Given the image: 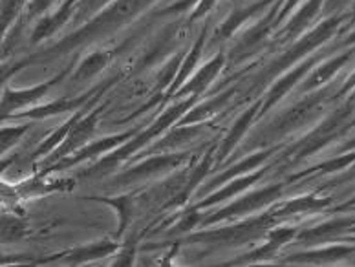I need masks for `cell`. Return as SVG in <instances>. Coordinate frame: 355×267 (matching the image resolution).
Wrapping results in <instances>:
<instances>
[{
  "label": "cell",
  "mask_w": 355,
  "mask_h": 267,
  "mask_svg": "<svg viewBox=\"0 0 355 267\" xmlns=\"http://www.w3.org/2000/svg\"><path fill=\"white\" fill-rule=\"evenodd\" d=\"M30 231L28 222L19 216H4L0 220V240L2 243H15L26 238Z\"/></svg>",
  "instance_id": "d590c367"
},
{
  "label": "cell",
  "mask_w": 355,
  "mask_h": 267,
  "mask_svg": "<svg viewBox=\"0 0 355 267\" xmlns=\"http://www.w3.org/2000/svg\"><path fill=\"white\" fill-rule=\"evenodd\" d=\"M53 2L55 0H28V4L24 8V21H22V24L33 21V19H41L42 15L48 13Z\"/></svg>",
  "instance_id": "ab89813d"
},
{
  "label": "cell",
  "mask_w": 355,
  "mask_h": 267,
  "mask_svg": "<svg viewBox=\"0 0 355 267\" xmlns=\"http://www.w3.org/2000/svg\"><path fill=\"white\" fill-rule=\"evenodd\" d=\"M191 157V152H162V154H153V156H145L141 163L130 166L127 171H123L119 176L114 178L112 185L116 187H128L132 183L145 182L150 178H159L167 172L174 171L180 165L187 162Z\"/></svg>",
  "instance_id": "ba28073f"
},
{
  "label": "cell",
  "mask_w": 355,
  "mask_h": 267,
  "mask_svg": "<svg viewBox=\"0 0 355 267\" xmlns=\"http://www.w3.org/2000/svg\"><path fill=\"white\" fill-rule=\"evenodd\" d=\"M326 0H304L300 8L293 11V15L282 24V30L279 31V37L284 41H295L299 39L306 30L313 24V21L319 17V13L324 10Z\"/></svg>",
  "instance_id": "7402d4cb"
},
{
  "label": "cell",
  "mask_w": 355,
  "mask_h": 267,
  "mask_svg": "<svg viewBox=\"0 0 355 267\" xmlns=\"http://www.w3.org/2000/svg\"><path fill=\"white\" fill-rule=\"evenodd\" d=\"M279 222L273 214V209L262 212L257 218H248L239 223L227 227H218L213 231L191 232L183 242L185 243H213V246H240V243L253 242L266 236V232Z\"/></svg>",
  "instance_id": "8992f818"
},
{
  "label": "cell",
  "mask_w": 355,
  "mask_h": 267,
  "mask_svg": "<svg viewBox=\"0 0 355 267\" xmlns=\"http://www.w3.org/2000/svg\"><path fill=\"white\" fill-rule=\"evenodd\" d=\"M343 48H350V46H355V28L354 30H348V33H346V37L343 39Z\"/></svg>",
  "instance_id": "bcb514c9"
},
{
  "label": "cell",
  "mask_w": 355,
  "mask_h": 267,
  "mask_svg": "<svg viewBox=\"0 0 355 267\" xmlns=\"http://www.w3.org/2000/svg\"><path fill=\"white\" fill-rule=\"evenodd\" d=\"M354 163H355V150L340 152V154H337V156L328 160V162H322L319 163V165H313L310 166V169H306V171L297 172L295 176L289 178V182H297V180H300V178L310 176V174H335V172L345 171V169H348V166L354 165Z\"/></svg>",
  "instance_id": "836d02e7"
},
{
  "label": "cell",
  "mask_w": 355,
  "mask_h": 267,
  "mask_svg": "<svg viewBox=\"0 0 355 267\" xmlns=\"http://www.w3.org/2000/svg\"><path fill=\"white\" fill-rule=\"evenodd\" d=\"M331 198H320L317 194H304V196L293 198L286 202L284 205L273 209V214L277 218L284 216H293V214H302V212H317L326 209L328 205H331Z\"/></svg>",
  "instance_id": "4dcf8cb0"
},
{
  "label": "cell",
  "mask_w": 355,
  "mask_h": 267,
  "mask_svg": "<svg viewBox=\"0 0 355 267\" xmlns=\"http://www.w3.org/2000/svg\"><path fill=\"white\" fill-rule=\"evenodd\" d=\"M207 33H209V22H205V26H203L202 31H200L198 39L194 41L193 48H191V50H189L187 53L183 55L182 64H180V70H178L176 77H174L173 85L167 88V94H165V97L173 99L174 94H176L180 88H182L183 83L187 81L189 77L193 76L194 71L198 70V62L203 55V50H205V42H207Z\"/></svg>",
  "instance_id": "484cf974"
},
{
  "label": "cell",
  "mask_w": 355,
  "mask_h": 267,
  "mask_svg": "<svg viewBox=\"0 0 355 267\" xmlns=\"http://www.w3.org/2000/svg\"><path fill=\"white\" fill-rule=\"evenodd\" d=\"M234 94H236V88H229V90L222 92L218 96L207 99V101H202L200 105H194L193 108L176 123V125H198V123H207L209 119L220 116V114L227 108V105L231 103Z\"/></svg>",
  "instance_id": "4316f807"
},
{
  "label": "cell",
  "mask_w": 355,
  "mask_h": 267,
  "mask_svg": "<svg viewBox=\"0 0 355 267\" xmlns=\"http://www.w3.org/2000/svg\"><path fill=\"white\" fill-rule=\"evenodd\" d=\"M352 0H326L324 2V13L326 15H334L337 11H340L345 6L350 4Z\"/></svg>",
  "instance_id": "ee69618b"
},
{
  "label": "cell",
  "mask_w": 355,
  "mask_h": 267,
  "mask_svg": "<svg viewBox=\"0 0 355 267\" xmlns=\"http://www.w3.org/2000/svg\"><path fill=\"white\" fill-rule=\"evenodd\" d=\"M260 110H262V99L259 101H254L253 105L249 106L248 110L242 112V116L236 117V121L231 125L229 128L227 136L223 137L222 143L216 146V162L222 163L225 157L233 152V148L242 141V137L245 136V132L249 130V126L253 125L254 119H259L260 117Z\"/></svg>",
  "instance_id": "cb8c5ba5"
},
{
  "label": "cell",
  "mask_w": 355,
  "mask_h": 267,
  "mask_svg": "<svg viewBox=\"0 0 355 267\" xmlns=\"http://www.w3.org/2000/svg\"><path fill=\"white\" fill-rule=\"evenodd\" d=\"M354 207H355V196L350 198L348 202H345L340 207H335L334 211L335 212H345V211H348V209H354Z\"/></svg>",
  "instance_id": "c3c4849f"
},
{
  "label": "cell",
  "mask_w": 355,
  "mask_h": 267,
  "mask_svg": "<svg viewBox=\"0 0 355 267\" xmlns=\"http://www.w3.org/2000/svg\"><path fill=\"white\" fill-rule=\"evenodd\" d=\"M28 0H2L0 4V26H2V37H6V33H10V30L13 28L19 17L22 15Z\"/></svg>",
  "instance_id": "8d00e7d4"
},
{
  "label": "cell",
  "mask_w": 355,
  "mask_h": 267,
  "mask_svg": "<svg viewBox=\"0 0 355 267\" xmlns=\"http://www.w3.org/2000/svg\"><path fill=\"white\" fill-rule=\"evenodd\" d=\"M31 128V123H22V125L15 126H2L0 130V146H2V154L6 150H11L17 143L21 141L24 134Z\"/></svg>",
  "instance_id": "f35d334b"
},
{
  "label": "cell",
  "mask_w": 355,
  "mask_h": 267,
  "mask_svg": "<svg viewBox=\"0 0 355 267\" xmlns=\"http://www.w3.org/2000/svg\"><path fill=\"white\" fill-rule=\"evenodd\" d=\"M227 62V57L223 51H218L216 55L207 61L205 64H202L198 70L194 71L193 76L189 77L187 81L183 83L182 88L174 94L176 99H183V97H191V96H203L207 92L209 85L220 76V71L223 70V66Z\"/></svg>",
  "instance_id": "e0dca14e"
},
{
  "label": "cell",
  "mask_w": 355,
  "mask_h": 267,
  "mask_svg": "<svg viewBox=\"0 0 355 267\" xmlns=\"http://www.w3.org/2000/svg\"><path fill=\"white\" fill-rule=\"evenodd\" d=\"M355 57V46H350V48H345L340 51L339 55L331 57L328 61H324L322 64L315 66L313 70L306 76V79L300 83V92H313L319 90L326 83H330L337 74H339L346 64H350L352 59Z\"/></svg>",
  "instance_id": "ac0fdd59"
},
{
  "label": "cell",
  "mask_w": 355,
  "mask_h": 267,
  "mask_svg": "<svg viewBox=\"0 0 355 267\" xmlns=\"http://www.w3.org/2000/svg\"><path fill=\"white\" fill-rule=\"evenodd\" d=\"M214 6H216V0H198L191 10V13H189L187 24H193V22L200 21L203 17H207L214 10Z\"/></svg>",
  "instance_id": "60d3db41"
},
{
  "label": "cell",
  "mask_w": 355,
  "mask_h": 267,
  "mask_svg": "<svg viewBox=\"0 0 355 267\" xmlns=\"http://www.w3.org/2000/svg\"><path fill=\"white\" fill-rule=\"evenodd\" d=\"M134 255H136V246H134V243L125 246L123 249H119V257L114 260L112 266H132Z\"/></svg>",
  "instance_id": "7bdbcfd3"
},
{
  "label": "cell",
  "mask_w": 355,
  "mask_h": 267,
  "mask_svg": "<svg viewBox=\"0 0 355 267\" xmlns=\"http://www.w3.org/2000/svg\"><path fill=\"white\" fill-rule=\"evenodd\" d=\"M103 110H105V106H97L96 110L85 114L76 125L71 126V130L67 136V139L57 146L50 156L46 157V163H48V165H53V163L61 162L62 157L70 156V154L77 152L85 145H88V143L96 137L97 123H99V116H101Z\"/></svg>",
  "instance_id": "7c38bea8"
},
{
  "label": "cell",
  "mask_w": 355,
  "mask_h": 267,
  "mask_svg": "<svg viewBox=\"0 0 355 267\" xmlns=\"http://www.w3.org/2000/svg\"><path fill=\"white\" fill-rule=\"evenodd\" d=\"M77 2H79V0H64L53 13H46V15H42L41 19L37 21V24L33 26V30H31V44H41V42L48 41L50 37L55 35L57 31L61 30L62 26L67 24L71 19Z\"/></svg>",
  "instance_id": "603a6c76"
},
{
  "label": "cell",
  "mask_w": 355,
  "mask_h": 267,
  "mask_svg": "<svg viewBox=\"0 0 355 267\" xmlns=\"http://www.w3.org/2000/svg\"><path fill=\"white\" fill-rule=\"evenodd\" d=\"M354 24H355V2H354V6H352L350 13H348V19H346V24L343 26V31H345V28H346V31H348Z\"/></svg>",
  "instance_id": "7dc6e473"
},
{
  "label": "cell",
  "mask_w": 355,
  "mask_h": 267,
  "mask_svg": "<svg viewBox=\"0 0 355 267\" xmlns=\"http://www.w3.org/2000/svg\"><path fill=\"white\" fill-rule=\"evenodd\" d=\"M68 74H73V62L64 68L62 71H59L57 76L46 79V81L39 83L35 86H30V88H22V90H17V88H11V86L4 85V90H2V105H0V112H2V119H10L11 116H15L19 112L26 110V108H31V106L39 103L42 97L48 94V92L53 88L55 85L64 79Z\"/></svg>",
  "instance_id": "9c48e42d"
},
{
  "label": "cell",
  "mask_w": 355,
  "mask_h": 267,
  "mask_svg": "<svg viewBox=\"0 0 355 267\" xmlns=\"http://www.w3.org/2000/svg\"><path fill=\"white\" fill-rule=\"evenodd\" d=\"M203 128H205V123H198V125H174L173 128H168L165 136L159 137L154 143L153 148L143 152V156H153V154H162V152H176L180 146L193 141Z\"/></svg>",
  "instance_id": "83f0119b"
},
{
  "label": "cell",
  "mask_w": 355,
  "mask_h": 267,
  "mask_svg": "<svg viewBox=\"0 0 355 267\" xmlns=\"http://www.w3.org/2000/svg\"><path fill=\"white\" fill-rule=\"evenodd\" d=\"M205 214H202V211H198V209H194V207H191L187 212H185V216L180 218V222L176 223V225L171 229V231H167L168 236H176V234H189V232H193L196 227L202 225V220Z\"/></svg>",
  "instance_id": "74e56055"
},
{
  "label": "cell",
  "mask_w": 355,
  "mask_h": 267,
  "mask_svg": "<svg viewBox=\"0 0 355 267\" xmlns=\"http://www.w3.org/2000/svg\"><path fill=\"white\" fill-rule=\"evenodd\" d=\"M141 128V125L134 126V128H130V130L127 132H119V134H112V136L101 137V139H97V141H90L88 145H85L77 152L70 154V156L62 157L61 162L46 166V172L68 171V169H73V166L81 165V163L88 162V160H96V157L105 156V154L112 152L114 148H117V146H121L123 143H127L128 139L136 136Z\"/></svg>",
  "instance_id": "8fae6325"
},
{
  "label": "cell",
  "mask_w": 355,
  "mask_h": 267,
  "mask_svg": "<svg viewBox=\"0 0 355 267\" xmlns=\"http://www.w3.org/2000/svg\"><path fill=\"white\" fill-rule=\"evenodd\" d=\"M330 101V90L324 88V86L319 88V90L308 92V96H304L299 103H295L293 106H289L288 110L282 112L275 121L269 123L262 130V136L254 137V139L268 145V143L282 139V137L304 128L306 125H310L317 117L322 116L326 105Z\"/></svg>",
  "instance_id": "277c9868"
},
{
  "label": "cell",
  "mask_w": 355,
  "mask_h": 267,
  "mask_svg": "<svg viewBox=\"0 0 355 267\" xmlns=\"http://www.w3.org/2000/svg\"><path fill=\"white\" fill-rule=\"evenodd\" d=\"M297 232L299 229L297 227H286V225H273L266 232L264 243L253 251L245 252L242 257L234 258L227 266H236V264H254V262H264V260H271L275 258V255L280 251V247L286 246V243L293 242L297 238Z\"/></svg>",
  "instance_id": "2e32d148"
},
{
  "label": "cell",
  "mask_w": 355,
  "mask_h": 267,
  "mask_svg": "<svg viewBox=\"0 0 355 267\" xmlns=\"http://www.w3.org/2000/svg\"><path fill=\"white\" fill-rule=\"evenodd\" d=\"M355 225V216H343L334 218L328 222H322L319 225L310 227V229H302L297 232V242L304 243V246H311L317 242H326L331 238H337L340 234H350V229Z\"/></svg>",
  "instance_id": "d4e9b609"
},
{
  "label": "cell",
  "mask_w": 355,
  "mask_h": 267,
  "mask_svg": "<svg viewBox=\"0 0 355 267\" xmlns=\"http://www.w3.org/2000/svg\"><path fill=\"white\" fill-rule=\"evenodd\" d=\"M216 160V154H214V150L211 148V150L203 156L202 162L198 163V166L196 169H193V171L189 172L187 176V182H185V185L180 189V192H178L176 196H173L171 200L167 202L168 207H178V205H185V203L189 202V198L193 196V192L198 189L200 183L203 182V178L207 176L209 172H211V169H213V162Z\"/></svg>",
  "instance_id": "f546056e"
},
{
  "label": "cell",
  "mask_w": 355,
  "mask_h": 267,
  "mask_svg": "<svg viewBox=\"0 0 355 267\" xmlns=\"http://www.w3.org/2000/svg\"><path fill=\"white\" fill-rule=\"evenodd\" d=\"M317 62H319V57H308V59H304V61H300L299 64H295L293 68L286 70L284 74H280V76L275 79L273 85H271V88L268 90L264 99H262V110H260V116H264L266 112L271 110L277 103L282 101L289 92L293 90L295 86L304 81L306 76L313 70Z\"/></svg>",
  "instance_id": "5bb4252c"
},
{
  "label": "cell",
  "mask_w": 355,
  "mask_h": 267,
  "mask_svg": "<svg viewBox=\"0 0 355 267\" xmlns=\"http://www.w3.org/2000/svg\"><path fill=\"white\" fill-rule=\"evenodd\" d=\"M275 4V0H254L251 4L244 6V8H234L227 15V19L216 28L214 31V39L216 41H229L239 33L240 28H244L249 21H253L254 17L266 11Z\"/></svg>",
  "instance_id": "d6986e66"
},
{
  "label": "cell",
  "mask_w": 355,
  "mask_h": 267,
  "mask_svg": "<svg viewBox=\"0 0 355 267\" xmlns=\"http://www.w3.org/2000/svg\"><path fill=\"white\" fill-rule=\"evenodd\" d=\"M119 251V243L114 242V240H101L97 243H88V246L73 247L70 251H62L59 255H53V257H48L41 262H57V260H62V262H68L71 266H77V264H87L94 262V260H101V258H107L114 252Z\"/></svg>",
  "instance_id": "44dd1931"
},
{
  "label": "cell",
  "mask_w": 355,
  "mask_h": 267,
  "mask_svg": "<svg viewBox=\"0 0 355 267\" xmlns=\"http://www.w3.org/2000/svg\"><path fill=\"white\" fill-rule=\"evenodd\" d=\"M355 252V246L339 243V246H326L322 249H308V251L295 252L284 258V264H335L345 260Z\"/></svg>",
  "instance_id": "f1b7e54d"
},
{
  "label": "cell",
  "mask_w": 355,
  "mask_h": 267,
  "mask_svg": "<svg viewBox=\"0 0 355 267\" xmlns=\"http://www.w3.org/2000/svg\"><path fill=\"white\" fill-rule=\"evenodd\" d=\"M355 110V94L348 103H345L339 108H335L330 116H326L313 130L308 132L299 143H295L289 150V156L293 162H300L306 157L313 156L319 150H322L326 145H330L337 137L346 134V128L355 125V121H350L352 114Z\"/></svg>",
  "instance_id": "5b68a950"
},
{
  "label": "cell",
  "mask_w": 355,
  "mask_h": 267,
  "mask_svg": "<svg viewBox=\"0 0 355 267\" xmlns=\"http://www.w3.org/2000/svg\"><path fill=\"white\" fill-rule=\"evenodd\" d=\"M346 15H340V13H334V15H328L324 21H320L319 24L311 28L310 31H306L299 39H295L293 44L289 46L288 50L275 59L271 64L262 70L260 77L254 81L253 90L257 88H262V86L268 85L271 79H277L280 74H284L286 70L293 68L295 64H299L300 61H304L313 53L315 50H319L320 46L326 44V42L334 39L337 33L343 31V26L346 24Z\"/></svg>",
  "instance_id": "3957f363"
},
{
  "label": "cell",
  "mask_w": 355,
  "mask_h": 267,
  "mask_svg": "<svg viewBox=\"0 0 355 267\" xmlns=\"http://www.w3.org/2000/svg\"><path fill=\"white\" fill-rule=\"evenodd\" d=\"M350 234H355V225L350 229Z\"/></svg>",
  "instance_id": "f907efd6"
},
{
  "label": "cell",
  "mask_w": 355,
  "mask_h": 267,
  "mask_svg": "<svg viewBox=\"0 0 355 267\" xmlns=\"http://www.w3.org/2000/svg\"><path fill=\"white\" fill-rule=\"evenodd\" d=\"M110 59H112V53L110 51H105V50H96V51H90L81 62L77 66L76 70H73V76L71 79L76 83H85V81H90L92 77L99 76L108 64H110Z\"/></svg>",
  "instance_id": "d6a6232c"
},
{
  "label": "cell",
  "mask_w": 355,
  "mask_h": 267,
  "mask_svg": "<svg viewBox=\"0 0 355 267\" xmlns=\"http://www.w3.org/2000/svg\"><path fill=\"white\" fill-rule=\"evenodd\" d=\"M300 2H302V0H284V4H282V8H280V11H279V15H277V22H275L277 30H279L280 26L288 21L289 17L293 15V11L299 8Z\"/></svg>",
  "instance_id": "b9f144b4"
},
{
  "label": "cell",
  "mask_w": 355,
  "mask_h": 267,
  "mask_svg": "<svg viewBox=\"0 0 355 267\" xmlns=\"http://www.w3.org/2000/svg\"><path fill=\"white\" fill-rule=\"evenodd\" d=\"M268 171H269V166L264 165V166H260L257 172H249V174H245V176L234 178V180H231V182H227L225 185H222L214 192H211L209 196H205L202 202H198L193 207L194 209H198V211H203V209H209V207L227 202V200L234 198L236 194H240V192L251 189L254 183H259Z\"/></svg>",
  "instance_id": "ffe728a7"
},
{
  "label": "cell",
  "mask_w": 355,
  "mask_h": 267,
  "mask_svg": "<svg viewBox=\"0 0 355 267\" xmlns=\"http://www.w3.org/2000/svg\"><path fill=\"white\" fill-rule=\"evenodd\" d=\"M83 116H85V112L83 110H77L76 114H71V117L68 119L67 123H62V125L59 126L55 132H51L50 136L46 137L44 141L39 145V148H37L35 154H33V160H46V157L50 156L51 152L55 150L57 146L61 145V143L67 139V136L70 134V130H71V126L76 125V123L79 121Z\"/></svg>",
  "instance_id": "e575fe53"
},
{
  "label": "cell",
  "mask_w": 355,
  "mask_h": 267,
  "mask_svg": "<svg viewBox=\"0 0 355 267\" xmlns=\"http://www.w3.org/2000/svg\"><path fill=\"white\" fill-rule=\"evenodd\" d=\"M119 77H112L107 79L105 83H101L99 86H94L88 92L81 94L77 97H62V99H57V101L46 103V105H37L31 106V108H26V110L19 112L15 116H11L10 119H15V117H24V119H30V121H35V119H46V117L59 116V114H76L77 110H83L85 106L90 105V103H96V99L101 96L103 92L110 88L114 83L117 81Z\"/></svg>",
  "instance_id": "30bf717a"
},
{
  "label": "cell",
  "mask_w": 355,
  "mask_h": 267,
  "mask_svg": "<svg viewBox=\"0 0 355 267\" xmlns=\"http://www.w3.org/2000/svg\"><path fill=\"white\" fill-rule=\"evenodd\" d=\"M282 148V145H268L264 148H260V150L253 152V154H249L248 157L244 160H240L234 165H231L229 169H225L223 172H220L218 176H214L211 182H207L205 185L202 187V192H214L216 189H220L222 185H225L227 182L234 180V178L239 176H245L249 172L259 171L260 166H264L268 160H271V156H275L277 152Z\"/></svg>",
  "instance_id": "9a60e30c"
},
{
  "label": "cell",
  "mask_w": 355,
  "mask_h": 267,
  "mask_svg": "<svg viewBox=\"0 0 355 267\" xmlns=\"http://www.w3.org/2000/svg\"><path fill=\"white\" fill-rule=\"evenodd\" d=\"M284 192V183H275V185L264 187V189H259V191H253L245 194V196L234 200L229 205L222 207L218 211L211 212L207 216H203L202 225L200 227H209L213 223L223 222V220H233V218H244L253 214L257 211H262L268 205L275 203L282 196Z\"/></svg>",
  "instance_id": "52a82bcc"
},
{
  "label": "cell",
  "mask_w": 355,
  "mask_h": 267,
  "mask_svg": "<svg viewBox=\"0 0 355 267\" xmlns=\"http://www.w3.org/2000/svg\"><path fill=\"white\" fill-rule=\"evenodd\" d=\"M282 4H284V0H275V4L266 11L264 15L260 17L259 21L254 22V24L245 31L244 35L240 37V41L234 44V48L231 50V53H229V59L239 61L242 57L253 53L259 46H262L268 41L269 35L277 30L275 22H277V15H279Z\"/></svg>",
  "instance_id": "4fadbf2b"
},
{
  "label": "cell",
  "mask_w": 355,
  "mask_h": 267,
  "mask_svg": "<svg viewBox=\"0 0 355 267\" xmlns=\"http://www.w3.org/2000/svg\"><path fill=\"white\" fill-rule=\"evenodd\" d=\"M156 2L157 0H112L103 10L97 11L90 21L79 26L76 31L68 33L67 37H62L61 41H57L53 46L42 48V50L35 51V53H30V55L22 57L19 61L11 62L8 66V70L4 68L2 83H6V79H10L19 70L57 61V59L70 55V53H79L87 46L114 35L121 28L136 21L143 11H147Z\"/></svg>",
  "instance_id": "6da1fadb"
},
{
  "label": "cell",
  "mask_w": 355,
  "mask_h": 267,
  "mask_svg": "<svg viewBox=\"0 0 355 267\" xmlns=\"http://www.w3.org/2000/svg\"><path fill=\"white\" fill-rule=\"evenodd\" d=\"M200 97L191 96V97H183L176 105L168 106L167 110L163 112L162 116L157 117L153 125L143 126L141 130L137 132L136 136L130 137L127 143H123L121 146H117L112 152L105 154V156L99 157V162L96 165L88 166L87 171H83L79 176L81 178H103L108 176L112 172L116 171L117 166H121L123 163H127L128 160H132L134 154H137L139 150H143L148 143L159 137L163 132H167L168 128H173L180 119H182L185 114H187L191 108H193L196 103H198Z\"/></svg>",
  "instance_id": "7a4b0ae2"
},
{
  "label": "cell",
  "mask_w": 355,
  "mask_h": 267,
  "mask_svg": "<svg viewBox=\"0 0 355 267\" xmlns=\"http://www.w3.org/2000/svg\"><path fill=\"white\" fill-rule=\"evenodd\" d=\"M350 150H355V137H352V139H348V141H346L345 145L340 146V148H339V154H340V152H350Z\"/></svg>",
  "instance_id": "681fc988"
},
{
  "label": "cell",
  "mask_w": 355,
  "mask_h": 267,
  "mask_svg": "<svg viewBox=\"0 0 355 267\" xmlns=\"http://www.w3.org/2000/svg\"><path fill=\"white\" fill-rule=\"evenodd\" d=\"M87 200L90 202H99V203H107L110 205L117 214V231L116 238H121L123 232L127 231V227L130 225L134 216V211H136V203H134L132 196L128 194H121V196H114V198H105V196H88Z\"/></svg>",
  "instance_id": "1f68e13d"
},
{
  "label": "cell",
  "mask_w": 355,
  "mask_h": 267,
  "mask_svg": "<svg viewBox=\"0 0 355 267\" xmlns=\"http://www.w3.org/2000/svg\"><path fill=\"white\" fill-rule=\"evenodd\" d=\"M352 90H355V71L350 76V79L343 85L339 92H337V96H345V94H350Z\"/></svg>",
  "instance_id": "f6af8a7d"
}]
</instances>
